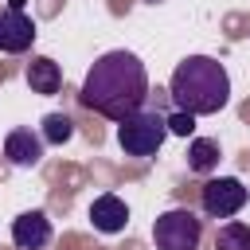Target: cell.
<instances>
[{
	"instance_id": "obj_15",
	"label": "cell",
	"mask_w": 250,
	"mask_h": 250,
	"mask_svg": "<svg viewBox=\"0 0 250 250\" xmlns=\"http://www.w3.org/2000/svg\"><path fill=\"white\" fill-rule=\"evenodd\" d=\"M23 4H27V0H8V8H16V12H23Z\"/></svg>"
},
{
	"instance_id": "obj_3",
	"label": "cell",
	"mask_w": 250,
	"mask_h": 250,
	"mask_svg": "<svg viewBox=\"0 0 250 250\" xmlns=\"http://www.w3.org/2000/svg\"><path fill=\"white\" fill-rule=\"evenodd\" d=\"M164 137H168V121L160 109H137L133 117L117 121V145L125 148V156H137V160L156 156Z\"/></svg>"
},
{
	"instance_id": "obj_2",
	"label": "cell",
	"mask_w": 250,
	"mask_h": 250,
	"mask_svg": "<svg viewBox=\"0 0 250 250\" xmlns=\"http://www.w3.org/2000/svg\"><path fill=\"white\" fill-rule=\"evenodd\" d=\"M168 94H172L176 109L195 113V117H207V113H219L230 102V74L211 55H188L172 70Z\"/></svg>"
},
{
	"instance_id": "obj_16",
	"label": "cell",
	"mask_w": 250,
	"mask_h": 250,
	"mask_svg": "<svg viewBox=\"0 0 250 250\" xmlns=\"http://www.w3.org/2000/svg\"><path fill=\"white\" fill-rule=\"evenodd\" d=\"M152 4H156V0H152Z\"/></svg>"
},
{
	"instance_id": "obj_5",
	"label": "cell",
	"mask_w": 250,
	"mask_h": 250,
	"mask_svg": "<svg viewBox=\"0 0 250 250\" xmlns=\"http://www.w3.org/2000/svg\"><path fill=\"white\" fill-rule=\"evenodd\" d=\"M246 199L250 195H246L242 180H234V176H215V180H207L199 188V203H203V211L211 219H234L246 207Z\"/></svg>"
},
{
	"instance_id": "obj_4",
	"label": "cell",
	"mask_w": 250,
	"mask_h": 250,
	"mask_svg": "<svg viewBox=\"0 0 250 250\" xmlns=\"http://www.w3.org/2000/svg\"><path fill=\"white\" fill-rule=\"evenodd\" d=\"M199 238H203V227L188 207H172L152 223L156 250H199Z\"/></svg>"
},
{
	"instance_id": "obj_14",
	"label": "cell",
	"mask_w": 250,
	"mask_h": 250,
	"mask_svg": "<svg viewBox=\"0 0 250 250\" xmlns=\"http://www.w3.org/2000/svg\"><path fill=\"white\" fill-rule=\"evenodd\" d=\"M164 121H168V133H176V137H191V133H195V113L176 109V113H168Z\"/></svg>"
},
{
	"instance_id": "obj_10",
	"label": "cell",
	"mask_w": 250,
	"mask_h": 250,
	"mask_svg": "<svg viewBox=\"0 0 250 250\" xmlns=\"http://www.w3.org/2000/svg\"><path fill=\"white\" fill-rule=\"evenodd\" d=\"M27 86H31V94H59V86H62L59 62L47 59V55H35L27 62Z\"/></svg>"
},
{
	"instance_id": "obj_9",
	"label": "cell",
	"mask_w": 250,
	"mask_h": 250,
	"mask_svg": "<svg viewBox=\"0 0 250 250\" xmlns=\"http://www.w3.org/2000/svg\"><path fill=\"white\" fill-rule=\"evenodd\" d=\"M4 156L16 168H35L43 160V137H35L31 129H12L4 137Z\"/></svg>"
},
{
	"instance_id": "obj_13",
	"label": "cell",
	"mask_w": 250,
	"mask_h": 250,
	"mask_svg": "<svg viewBox=\"0 0 250 250\" xmlns=\"http://www.w3.org/2000/svg\"><path fill=\"white\" fill-rule=\"evenodd\" d=\"M74 137V121L66 113H47L43 117V141L47 145H66Z\"/></svg>"
},
{
	"instance_id": "obj_6",
	"label": "cell",
	"mask_w": 250,
	"mask_h": 250,
	"mask_svg": "<svg viewBox=\"0 0 250 250\" xmlns=\"http://www.w3.org/2000/svg\"><path fill=\"white\" fill-rule=\"evenodd\" d=\"M35 20L16 12V8H4L0 12V51L4 55H23L31 43H35Z\"/></svg>"
},
{
	"instance_id": "obj_12",
	"label": "cell",
	"mask_w": 250,
	"mask_h": 250,
	"mask_svg": "<svg viewBox=\"0 0 250 250\" xmlns=\"http://www.w3.org/2000/svg\"><path fill=\"white\" fill-rule=\"evenodd\" d=\"M215 250H250V223H223L215 230Z\"/></svg>"
},
{
	"instance_id": "obj_11",
	"label": "cell",
	"mask_w": 250,
	"mask_h": 250,
	"mask_svg": "<svg viewBox=\"0 0 250 250\" xmlns=\"http://www.w3.org/2000/svg\"><path fill=\"white\" fill-rule=\"evenodd\" d=\"M219 141H211V137H195L191 145H188V168L191 172H199V176H207V172H215L219 168Z\"/></svg>"
},
{
	"instance_id": "obj_7",
	"label": "cell",
	"mask_w": 250,
	"mask_h": 250,
	"mask_svg": "<svg viewBox=\"0 0 250 250\" xmlns=\"http://www.w3.org/2000/svg\"><path fill=\"white\" fill-rule=\"evenodd\" d=\"M12 242L20 250H43L51 242V219L43 211H23L20 219H12Z\"/></svg>"
},
{
	"instance_id": "obj_8",
	"label": "cell",
	"mask_w": 250,
	"mask_h": 250,
	"mask_svg": "<svg viewBox=\"0 0 250 250\" xmlns=\"http://www.w3.org/2000/svg\"><path fill=\"white\" fill-rule=\"evenodd\" d=\"M90 223H94V230H102V234H117V230H125V223H129V207H125V199L113 195V191L98 195V199L90 203Z\"/></svg>"
},
{
	"instance_id": "obj_1",
	"label": "cell",
	"mask_w": 250,
	"mask_h": 250,
	"mask_svg": "<svg viewBox=\"0 0 250 250\" xmlns=\"http://www.w3.org/2000/svg\"><path fill=\"white\" fill-rule=\"evenodd\" d=\"M148 98V70L133 51H105L82 78L78 102L109 121H125L145 109Z\"/></svg>"
}]
</instances>
